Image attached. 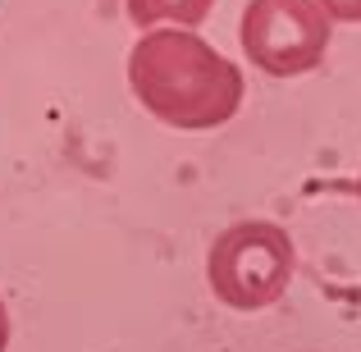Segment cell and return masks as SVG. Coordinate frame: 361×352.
<instances>
[{"label":"cell","mask_w":361,"mask_h":352,"mask_svg":"<svg viewBox=\"0 0 361 352\" xmlns=\"http://www.w3.org/2000/svg\"><path fill=\"white\" fill-rule=\"evenodd\" d=\"M128 87L151 119L178 133L229 123L247 92L238 64L183 28H156L137 37L128 51Z\"/></svg>","instance_id":"cell-1"},{"label":"cell","mask_w":361,"mask_h":352,"mask_svg":"<svg viewBox=\"0 0 361 352\" xmlns=\"http://www.w3.org/2000/svg\"><path fill=\"white\" fill-rule=\"evenodd\" d=\"M298 270V247L274 220H238L215 233L206 252V284L233 311H261L288 293Z\"/></svg>","instance_id":"cell-2"},{"label":"cell","mask_w":361,"mask_h":352,"mask_svg":"<svg viewBox=\"0 0 361 352\" xmlns=\"http://www.w3.org/2000/svg\"><path fill=\"white\" fill-rule=\"evenodd\" d=\"M329 18L316 0H247L238 42L247 60L270 78H302L320 69L329 51Z\"/></svg>","instance_id":"cell-3"},{"label":"cell","mask_w":361,"mask_h":352,"mask_svg":"<svg viewBox=\"0 0 361 352\" xmlns=\"http://www.w3.org/2000/svg\"><path fill=\"white\" fill-rule=\"evenodd\" d=\"M128 18L142 32H156V28H183L192 32L197 23H206L215 9V0H123Z\"/></svg>","instance_id":"cell-4"},{"label":"cell","mask_w":361,"mask_h":352,"mask_svg":"<svg viewBox=\"0 0 361 352\" xmlns=\"http://www.w3.org/2000/svg\"><path fill=\"white\" fill-rule=\"evenodd\" d=\"M329 23H361V0H316Z\"/></svg>","instance_id":"cell-5"},{"label":"cell","mask_w":361,"mask_h":352,"mask_svg":"<svg viewBox=\"0 0 361 352\" xmlns=\"http://www.w3.org/2000/svg\"><path fill=\"white\" fill-rule=\"evenodd\" d=\"M0 352H9V311L0 302Z\"/></svg>","instance_id":"cell-6"},{"label":"cell","mask_w":361,"mask_h":352,"mask_svg":"<svg viewBox=\"0 0 361 352\" xmlns=\"http://www.w3.org/2000/svg\"><path fill=\"white\" fill-rule=\"evenodd\" d=\"M357 197H361V178H357Z\"/></svg>","instance_id":"cell-7"}]
</instances>
